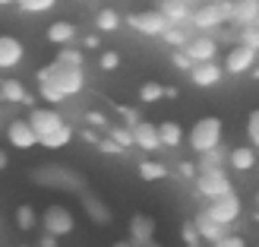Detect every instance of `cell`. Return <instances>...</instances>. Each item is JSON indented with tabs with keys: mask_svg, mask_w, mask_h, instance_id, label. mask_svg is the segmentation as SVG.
<instances>
[{
	"mask_svg": "<svg viewBox=\"0 0 259 247\" xmlns=\"http://www.w3.org/2000/svg\"><path fill=\"white\" fill-rule=\"evenodd\" d=\"M85 86V73L82 67H70V63H48V67L38 70V92L48 105H60L73 95H79Z\"/></svg>",
	"mask_w": 259,
	"mask_h": 247,
	"instance_id": "obj_1",
	"label": "cell"
},
{
	"mask_svg": "<svg viewBox=\"0 0 259 247\" xmlns=\"http://www.w3.org/2000/svg\"><path fill=\"white\" fill-rule=\"evenodd\" d=\"M222 133H225L222 121H218L215 114H205V118H199L196 124L190 127V133H187V139H190V149L196 152V155L212 152V149H218V146H222Z\"/></svg>",
	"mask_w": 259,
	"mask_h": 247,
	"instance_id": "obj_2",
	"label": "cell"
},
{
	"mask_svg": "<svg viewBox=\"0 0 259 247\" xmlns=\"http://www.w3.org/2000/svg\"><path fill=\"white\" fill-rule=\"evenodd\" d=\"M196 187L205 200H215V197H225V193H234L231 187V178L225 168H202L196 174Z\"/></svg>",
	"mask_w": 259,
	"mask_h": 247,
	"instance_id": "obj_3",
	"label": "cell"
},
{
	"mask_svg": "<svg viewBox=\"0 0 259 247\" xmlns=\"http://www.w3.org/2000/svg\"><path fill=\"white\" fill-rule=\"evenodd\" d=\"M240 213H243V203L237 197V190L234 193H225V197H215V200H205V216L215 219V222H222V225L237 222Z\"/></svg>",
	"mask_w": 259,
	"mask_h": 247,
	"instance_id": "obj_4",
	"label": "cell"
},
{
	"mask_svg": "<svg viewBox=\"0 0 259 247\" xmlns=\"http://www.w3.org/2000/svg\"><path fill=\"white\" fill-rule=\"evenodd\" d=\"M126 22H130V29H136L139 35H164L167 29H171V22L164 19V13L161 10H142V13H130L126 16Z\"/></svg>",
	"mask_w": 259,
	"mask_h": 247,
	"instance_id": "obj_5",
	"label": "cell"
},
{
	"mask_svg": "<svg viewBox=\"0 0 259 247\" xmlns=\"http://www.w3.org/2000/svg\"><path fill=\"white\" fill-rule=\"evenodd\" d=\"M256 54H259V51L250 48V45H243V42L231 45V51L225 54V73H231V76L253 73V67H256Z\"/></svg>",
	"mask_w": 259,
	"mask_h": 247,
	"instance_id": "obj_6",
	"label": "cell"
},
{
	"mask_svg": "<svg viewBox=\"0 0 259 247\" xmlns=\"http://www.w3.org/2000/svg\"><path fill=\"white\" fill-rule=\"evenodd\" d=\"M41 225H45V231H48V235L63 238V235H70V231L76 228V219H73V213L67 209V206L54 203V206H48V209H45V216H41Z\"/></svg>",
	"mask_w": 259,
	"mask_h": 247,
	"instance_id": "obj_7",
	"label": "cell"
},
{
	"mask_svg": "<svg viewBox=\"0 0 259 247\" xmlns=\"http://www.w3.org/2000/svg\"><path fill=\"white\" fill-rule=\"evenodd\" d=\"M29 124L35 127V133H38V146H41L45 136L57 133L60 127H67V121L60 118L57 108H32V111H29Z\"/></svg>",
	"mask_w": 259,
	"mask_h": 247,
	"instance_id": "obj_8",
	"label": "cell"
},
{
	"mask_svg": "<svg viewBox=\"0 0 259 247\" xmlns=\"http://www.w3.org/2000/svg\"><path fill=\"white\" fill-rule=\"evenodd\" d=\"M7 139H10V146L19 149V152H29V149L38 146V133H35V127L29 124V118L10 121L7 124Z\"/></svg>",
	"mask_w": 259,
	"mask_h": 247,
	"instance_id": "obj_9",
	"label": "cell"
},
{
	"mask_svg": "<svg viewBox=\"0 0 259 247\" xmlns=\"http://www.w3.org/2000/svg\"><path fill=\"white\" fill-rule=\"evenodd\" d=\"M184 51H187V57L193 63H212L215 54H218V42H215L212 35H196Z\"/></svg>",
	"mask_w": 259,
	"mask_h": 247,
	"instance_id": "obj_10",
	"label": "cell"
},
{
	"mask_svg": "<svg viewBox=\"0 0 259 247\" xmlns=\"http://www.w3.org/2000/svg\"><path fill=\"white\" fill-rule=\"evenodd\" d=\"M133 146L142 149V152H155V149H164L161 146V133L152 121H139L133 127Z\"/></svg>",
	"mask_w": 259,
	"mask_h": 247,
	"instance_id": "obj_11",
	"label": "cell"
},
{
	"mask_svg": "<svg viewBox=\"0 0 259 247\" xmlns=\"http://www.w3.org/2000/svg\"><path fill=\"white\" fill-rule=\"evenodd\" d=\"M158 10L164 13V19L171 25H187L193 19V10L196 7H190V0H161Z\"/></svg>",
	"mask_w": 259,
	"mask_h": 247,
	"instance_id": "obj_12",
	"label": "cell"
},
{
	"mask_svg": "<svg viewBox=\"0 0 259 247\" xmlns=\"http://www.w3.org/2000/svg\"><path fill=\"white\" fill-rule=\"evenodd\" d=\"M228 165L234 171H253L259 165V149L256 146H234L228 152Z\"/></svg>",
	"mask_w": 259,
	"mask_h": 247,
	"instance_id": "obj_13",
	"label": "cell"
},
{
	"mask_svg": "<svg viewBox=\"0 0 259 247\" xmlns=\"http://www.w3.org/2000/svg\"><path fill=\"white\" fill-rule=\"evenodd\" d=\"M25 54V48L19 38H13V35H0V70H10V67H16V63L22 60Z\"/></svg>",
	"mask_w": 259,
	"mask_h": 247,
	"instance_id": "obj_14",
	"label": "cell"
},
{
	"mask_svg": "<svg viewBox=\"0 0 259 247\" xmlns=\"http://www.w3.org/2000/svg\"><path fill=\"white\" fill-rule=\"evenodd\" d=\"M196 231H199V241H205V244H215V241H222L225 235H228V225H222V222H215V219H209L205 213H199L196 219Z\"/></svg>",
	"mask_w": 259,
	"mask_h": 247,
	"instance_id": "obj_15",
	"label": "cell"
},
{
	"mask_svg": "<svg viewBox=\"0 0 259 247\" xmlns=\"http://www.w3.org/2000/svg\"><path fill=\"white\" fill-rule=\"evenodd\" d=\"M130 241H133V244H149V241H155V219L142 216V213L130 219Z\"/></svg>",
	"mask_w": 259,
	"mask_h": 247,
	"instance_id": "obj_16",
	"label": "cell"
},
{
	"mask_svg": "<svg viewBox=\"0 0 259 247\" xmlns=\"http://www.w3.org/2000/svg\"><path fill=\"white\" fill-rule=\"evenodd\" d=\"M73 38H76V25L70 19H54V22L48 25V42L51 45L67 48V45H73Z\"/></svg>",
	"mask_w": 259,
	"mask_h": 247,
	"instance_id": "obj_17",
	"label": "cell"
},
{
	"mask_svg": "<svg viewBox=\"0 0 259 247\" xmlns=\"http://www.w3.org/2000/svg\"><path fill=\"white\" fill-rule=\"evenodd\" d=\"M222 76H225V70L218 67L215 60H212V63H193V70H190V80L196 83V86H202V89H205V86H215Z\"/></svg>",
	"mask_w": 259,
	"mask_h": 247,
	"instance_id": "obj_18",
	"label": "cell"
},
{
	"mask_svg": "<svg viewBox=\"0 0 259 247\" xmlns=\"http://www.w3.org/2000/svg\"><path fill=\"white\" fill-rule=\"evenodd\" d=\"M234 22L240 29L259 25V0H234Z\"/></svg>",
	"mask_w": 259,
	"mask_h": 247,
	"instance_id": "obj_19",
	"label": "cell"
},
{
	"mask_svg": "<svg viewBox=\"0 0 259 247\" xmlns=\"http://www.w3.org/2000/svg\"><path fill=\"white\" fill-rule=\"evenodd\" d=\"M0 95H4L7 105H29V92L19 80H0Z\"/></svg>",
	"mask_w": 259,
	"mask_h": 247,
	"instance_id": "obj_20",
	"label": "cell"
},
{
	"mask_svg": "<svg viewBox=\"0 0 259 247\" xmlns=\"http://www.w3.org/2000/svg\"><path fill=\"white\" fill-rule=\"evenodd\" d=\"M158 133H161V146L164 149H174V146H180V139H184V130H180L177 121H161Z\"/></svg>",
	"mask_w": 259,
	"mask_h": 247,
	"instance_id": "obj_21",
	"label": "cell"
},
{
	"mask_svg": "<svg viewBox=\"0 0 259 247\" xmlns=\"http://www.w3.org/2000/svg\"><path fill=\"white\" fill-rule=\"evenodd\" d=\"M95 25H98V32H114V29H120V25H123V19H120L117 10L105 7V10L95 13Z\"/></svg>",
	"mask_w": 259,
	"mask_h": 247,
	"instance_id": "obj_22",
	"label": "cell"
},
{
	"mask_svg": "<svg viewBox=\"0 0 259 247\" xmlns=\"http://www.w3.org/2000/svg\"><path fill=\"white\" fill-rule=\"evenodd\" d=\"M82 203H85V213L92 216L98 225H108L111 222V209H108V206H101L95 197H82Z\"/></svg>",
	"mask_w": 259,
	"mask_h": 247,
	"instance_id": "obj_23",
	"label": "cell"
},
{
	"mask_svg": "<svg viewBox=\"0 0 259 247\" xmlns=\"http://www.w3.org/2000/svg\"><path fill=\"white\" fill-rule=\"evenodd\" d=\"M161 38H164L167 45H174L177 51H184V48H187V45L193 42V38H190V32L184 29V25H171V29H167V32H164Z\"/></svg>",
	"mask_w": 259,
	"mask_h": 247,
	"instance_id": "obj_24",
	"label": "cell"
},
{
	"mask_svg": "<svg viewBox=\"0 0 259 247\" xmlns=\"http://www.w3.org/2000/svg\"><path fill=\"white\" fill-rule=\"evenodd\" d=\"M158 98H164V86L161 83H142L139 86V101H142V105H155V101H158Z\"/></svg>",
	"mask_w": 259,
	"mask_h": 247,
	"instance_id": "obj_25",
	"label": "cell"
},
{
	"mask_svg": "<svg viewBox=\"0 0 259 247\" xmlns=\"http://www.w3.org/2000/svg\"><path fill=\"white\" fill-rule=\"evenodd\" d=\"M70 139H73V127L67 124V127H60L57 133H51V136H45V139H41V146H45V149H63V146H67Z\"/></svg>",
	"mask_w": 259,
	"mask_h": 247,
	"instance_id": "obj_26",
	"label": "cell"
},
{
	"mask_svg": "<svg viewBox=\"0 0 259 247\" xmlns=\"http://www.w3.org/2000/svg\"><path fill=\"white\" fill-rule=\"evenodd\" d=\"M38 222H41V219H38V213L32 209V206H19L16 209V228L19 231H32Z\"/></svg>",
	"mask_w": 259,
	"mask_h": 247,
	"instance_id": "obj_27",
	"label": "cell"
},
{
	"mask_svg": "<svg viewBox=\"0 0 259 247\" xmlns=\"http://www.w3.org/2000/svg\"><path fill=\"white\" fill-rule=\"evenodd\" d=\"M225 165H228V152H222V146L212 149V152H205V155H199V171H202V168H225Z\"/></svg>",
	"mask_w": 259,
	"mask_h": 247,
	"instance_id": "obj_28",
	"label": "cell"
},
{
	"mask_svg": "<svg viewBox=\"0 0 259 247\" xmlns=\"http://www.w3.org/2000/svg\"><path fill=\"white\" fill-rule=\"evenodd\" d=\"M139 178L142 181H161V178H167V168L161 162H142L139 165Z\"/></svg>",
	"mask_w": 259,
	"mask_h": 247,
	"instance_id": "obj_29",
	"label": "cell"
},
{
	"mask_svg": "<svg viewBox=\"0 0 259 247\" xmlns=\"http://www.w3.org/2000/svg\"><path fill=\"white\" fill-rule=\"evenodd\" d=\"M16 7L22 13H48L57 7V0H16Z\"/></svg>",
	"mask_w": 259,
	"mask_h": 247,
	"instance_id": "obj_30",
	"label": "cell"
},
{
	"mask_svg": "<svg viewBox=\"0 0 259 247\" xmlns=\"http://www.w3.org/2000/svg\"><path fill=\"white\" fill-rule=\"evenodd\" d=\"M108 136L111 139H117L120 146H133V127H108Z\"/></svg>",
	"mask_w": 259,
	"mask_h": 247,
	"instance_id": "obj_31",
	"label": "cell"
},
{
	"mask_svg": "<svg viewBox=\"0 0 259 247\" xmlns=\"http://www.w3.org/2000/svg\"><path fill=\"white\" fill-rule=\"evenodd\" d=\"M247 139H250V146L259 149V108H253L247 118Z\"/></svg>",
	"mask_w": 259,
	"mask_h": 247,
	"instance_id": "obj_32",
	"label": "cell"
},
{
	"mask_svg": "<svg viewBox=\"0 0 259 247\" xmlns=\"http://www.w3.org/2000/svg\"><path fill=\"white\" fill-rule=\"evenodd\" d=\"M54 60H60V63H70V67H82V51H76V48H60V54L54 57Z\"/></svg>",
	"mask_w": 259,
	"mask_h": 247,
	"instance_id": "obj_33",
	"label": "cell"
},
{
	"mask_svg": "<svg viewBox=\"0 0 259 247\" xmlns=\"http://www.w3.org/2000/svg\"><path fill=\"white\" fill-rule=\"evenodd\" d=\"M240 42L259 51V25H247V29H240Z\"/></svg>",
	"mask_w": 259,
	"mask_h": 247,
	"instance_id": "obj_34",
	"label": "cell"
},
{
	"mask_svg": "<svg viewBox=\"0 0 259 247\" xmlns=\"http://www.w3.org/2000/svg\"><path fill=\"white\" fill-rule=\"evenodd\" d=\"M98 149L108 152V155H123V146H120L117 139H111V136H101V139H98Z\"/></svg>",
	"mask_w": 259,
	"mask_h": 247,
	"instance_id": "obj_35",
	"label": "cell"
},
{
	"mask_svg": "<svg viewBox=\"0 0 259 247\" xmlns=\"http://www.w3.org/2000/svg\"><path fill=\"white\" fill-rule=\"evenodd\" d=\"M98 63H101V70H117V63H120V57L114 54V51H101V57H98Z\"/></svg>",
	"mask_w": 259,
	"mask_h": 247,
	"instance_id": "obj_36",
	"label": "cell"
},
{
	"mask_svg": "<svg viewBox=\"0 0 259 247\" xmlns=\"http://www.w3.org/2000/svg\"><path fill=\"white\" fill-rule=\"evenodd\" d=\"M212 247H247V241H243L240 235H225L222 241H215Z\"/></svg>",
	"mask_w": 259,
	"mask_h": 247,
	"instance_id": "obj_37",
	"label": "cell"
},
{
	"mask_svg": "<svg viewBox=\"0 0 259 247\" xmlns=\"http://www.w3.org/2000/svg\"><path fill=\"white\" fill-rule=\"evenodd\" d=\"M174 63H177L180 70H187V73L193 70V60L187 57V51H174Z\"/></svg>",
	"mask_w": 259,
	"mask_h": 247,
	"instance_id": "obj_38",
	"label": "cell"
},
{
	"mask_svg": "<svg viewBox=\"0 0 259 247\" xmlns=\"http://www.w3.org/2000/svg\"><path fill=\"white\" fill-rule=\"evenodd\" d=\"M120 114H123V121H126V127H136V124L142 121V118H139V111H136V108H123Z\"/></svg>",
	"mask_w": 259,
	"mask_h": 247,
	"instance_id": "obj_39",
	"label": "cell"
},
{
	"mask_svg": "<svg viewBox=\"0 0 259 247\" xmlns=\"http://www.w3.org/2000/svg\"><path fill=\"white\" fill-rule=\"evenodd\" d=\"M184 238H187V244H196V241H199V231H196V222H193V225H187V228H184Z\"/></svg>",
	"mask_w": 259,
	"mask_h": 247,
	"instance_id": "obj_40",
	"label": "cell"
},
{
	"mask_svg": "<svg viewBox=\"0 0 259 247\" xmlns=\"http://www.w3.org/2000/svg\"><path fill=\"white\" fill-rule=\"evenodd\" d=\"M85 121L92 124V127H105V118H101L98 111H89V118H85Z\"/></svg>",
	"mask_w": 259,
	"mask_h": 247,
	"instance_id": "obj_41",
	"label": "cell"
},
{
	"mask_svg": "<svg viewBox=\"0 0 259 247\" xmlns=\"http://www.w3.org/2000/svg\"><path fill=\"white\" fill-rule=\"evenodd\" d=\"M38 247H57V238L45 231V235H41V241H38Z\"/></svg>",
	"mask_w": 259,
	"mask_h": 247,
	"instance_id": "obj_42",
	"label": "cell"
},
{
	"mask_svg": "<svg viewBox=\"0 0 259 247\" xmlns=\"http://www.w3.org/2000/svg\"><path fill=\"white\" fill-rule=\"evenodd\" d=\"M7 165H10V155L0 149V171H7Z\"/></svg>",
	"mask_w": 259,
	"mask_h": 247,
	"instance_id": "obj_43",
	"label": "cell"
},
{
	"mask_svg": "<svg viewBox=\"0 0 259 247\" xmlns=\"http://www.w3.org/2000/svg\"><path fill=\"white\" fill-rule=\"evenodd\" d=\"M82 45H85V48H98V38L89 35V38H82Z\"/></svg>",
	"mask_w": 259,
	"mask_h": 247,
	"instance_id": "obj_44",
	"label": "cell"
},
{
	"mask_svg": "<svg viewBox=\"0 0 259 247\" xmlns=\"http://www.w3.org/2000/svg\"><path fill=\"white\" fill-rule=\"evenodd\" d=\"M111 247H136V244H133V241H130V238H126V241H114Z\"/></svg>",
	"mask_w": 259,
	"mask_h": 247,
	"instance_id": "obj_45",
	"label": "cell"
},
{
	"mask_svg": "<svg viewBox=\"0 0 259 247\" xmlns=\"http://www.w3.org/2000/svg\"><path fill=\"white\" fill-rule=\"evenodd\" d=\"M136 247H161L158 241H149V244H136Z\"/></svg>",
	"mask_w": 259,
	"mask_h": 247,
	"instance_id": "obj_46",
	"label": "cell"
},
{
	"mask_svg": "<svg viewBox=\"0 0 259 247\" xmlns=\"http://www.w3.org/2000/svg\"><path fill=\"white\" fill-rule=\"evenodd\" d=\"M187 247H212V244H205V241H196V244H187Z\"/></svg>",
	"mask_w": 259,
	"mask_h": 247,
	"instance_id": "obj_47",
	"label": "cell"
},
{
	"mask_svg": "<svg viewBox=\"0 0 259 247\" xmlns=\"http://www.w3.org/2000/svg\"><path fill=\"white\" fill-rule=\"evenodd\" d=\"M7 4H16V0H0V7H7Z\"/></svg>",
	"mask_w": 259,
	"mask_h": 247,
	"instance_id": "obj_48",
	"label": "cell"
},
{
	"mask_svg": "<svg viewBox=\"0 0 259 247\" xmlns=\"http://www.w3.org/2000/svg\"><path fill=\"white\" fill-rule=\"evenodd\" d=\"M256 203H259V193H256Z\"/></svg>",
	"mask_w": 259,
	"mask_h": 247,
	"instance_id": "obj_49",
	"label": "cell"
},
{
	"mask_svg": "<svg viewBox=\"0 0 259 247\" xmlns=\"http://www.w3.org/2000/svg\"><path fill=\"white\" fill-rule=\"evenodd\" d=\"M0 101H4V95H0Z\"/></svg>",
	"mask_w": 259,
	"mask_h": 247,
	"instance_id": "obj_50",
	"label": "cell"
},
{
	"mask_svg": "<svg viewBox=\"0 0 259 247\" xmlns=\"http://www.w3.org/2000/svg\"><path fill=\"white\" fill-rule=\"evenodd\" d=\"M22 247H29V244H22Z\"/></svg>",
	"mask_w": 259,
	"mask_h": 247,
	"instance_id": "obj_51",
	"label": "cell"
}]
</instances>
